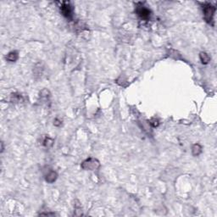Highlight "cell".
<instances>
[{
	"label": "cell",
	"mask_w": 217,
	"mask_h": 217,
	"mask_svg": "<svg viewBox=\"0 0 217 217\" xmlns=\"http://www.w3.org/2000/svg\"><path fill=\"white\" fill-rule=\"evenodd\" d=\"M203 9V13H204V18L206 20V22L209 24L213 25L214 21V15L215 12L216 10V8L213 6L210 3H204L202 7Z\"/></svg>",
	"instance_id": "6da1fadb"
},
{
	"label": "cell",
	"mask_w": 217,
	"mask_h": 217,
	"mask_svg": "<svg viewBox=\"0 0 217 217\" xmlns=\"http://www.w3.org/2000/svg\"><path fill=\"white\" fill-rule=\"evenodd\" d=\"M136 13L138 16L142 19V20H148L150 19L151 16V11L149 9H148L147 7H145L143 3H139L137 4L136 7Z\"/></svg>",
	"instance_id": "7a4b0ae2"
},
{
	"label": "cell",
	"mask_w": 217,
	"mask_h": 217,
	"mask_svg": "<svg viewBox=\"0 0 217 217\" xmlns=\"http://www.w3.org/2000/svg\"><path fill=\"white\" fill-rule=\"evenodd\" d=\"M100 166L99 161L98 159L93 158H89L84 160L81 164V168L88 170H95L99 169Z\"/></svg>",
	"instance_id": "3957f363"
},
{
	"label": "cell",
	"mask_w": 217,
	"mask_h": 217,
	"mask_svg": "<svg viewBox=\"0 0 217 217\" xmlns=\"http://www.w3.org/2000/svg\"><path fill=\"white\" fill-rule=\"evenodd\" d=\"M59 9L60 12L65 18L69 20H71L73 18V8L69 2H62L61 5L59 6Z\"/></svg>",
	"instance_id": "277c9868"
},
{
	"label": "cell",
	"mask_w": 217,
	"mask_h": 217,
	"mask_svg": "<svg viewBox=\"0 0 217 217\" xmlns=\"http://www.w3.org/2000/svg\"><path fill=\"white\" fill-rule=\"evenodd\" d=\"M57 177H58V174L54 170H50L49 172L45 176V180L49 183H53L54 182L56 181Z\"/></svg>",
	"instance_id": "5b68a950"
},
{
	"label": "cell",
	"mask_w": 217,
	"mask_h": 217,
	"mask_svg": "<svg viewBox=\"0 0 217 217\" xmlns=\"http://www.w3.org/2000/svg\"><path fill=\"white\" fill-rule=\"evenodd\" d=\"M19 58V54H18V52L16 51H12L8 54V55L6 56V59L9 60L10 62H15Z\"/></svg>",
	"instance_id": "8992f818"
},
{
	"label": "cell",
	"mask_w": 217,
	"mask_h": 217,
	"mask_svg": "<svg viewBox=\"0 0 217 217\" xmlns=\"http://www.w3.org/2000/svg\"><path fill=\"white\" fill-rule=\"evenodd\" d=\"M199 57H200V60L202 61V63H203L204 65H206V64H208V63L209 62V60H210V57H209V55L207 53H205V52H202V53H200Z\"/></svg>",
	"instance_id": "52a82bcc"
},
{
	"label": "cell",
	"mask_w": 217,
	"mask_h": 217,
	"mask_svg": "<svg viewBox=\"0 0 217 217\" xmlns=\"http://www.w3.org/2000/svg\"><path fill=\"white\" fill-rule=\"evenodd\" d=\"M202 152V147L197 143V144H194L193 146V148H192V153H193V155L194 156H198V154H200Z\"/></svg>",
	"instance_id": "ba28073f"
},
{
	"label": "cell",
	"mask_w": 217,
	"mask_h": 217,
	"mask_svg": "<svg viewBox=\"0 0 217 217\" xmlns=\"http://www.w3.org/2000/svg\"><path fill=\"white\" fill-rule=\"evenodd\" d=\"M43 144H44L45 147L50 148V147H52L54 145V140L51 139L50 138H46L45 140H44V142H43Z\"/></svg>",
	"instance_id": "9c48e42d"
},
{
	"label": "cell",
	"mask_w": 217,
	"mask_h": 217,
	"mask_svg": "<svg viewBox=\"0 0 217 217\" xmlns=\"http://www.w3.org/2000/svg\"><path fill=\"white\" fill-rule=\"evenodd\" d=\"M149 124L151 126H153L154 127H156L159 125V120L156 118H152L150 120H149Z\"/></svg>",
	"instance_id": "30bf717a"
},
{
	"label": "cell",
	"mask_w": 217,
	"mask_h": 217,
	"mask_svg": "<svg viewBox=\"0 0 217 217\" xmlns=\"http://www.w3.org/2000/svg\"><path fill=\"white\" fill-rule=\"evenodd\" d=\"M60 125H61V122L59 121L58 119H56V120H54V126H57V127H58V126H60Z\"/></svg>",
	"instance_id": "8fae6325"
}]
</instances>
